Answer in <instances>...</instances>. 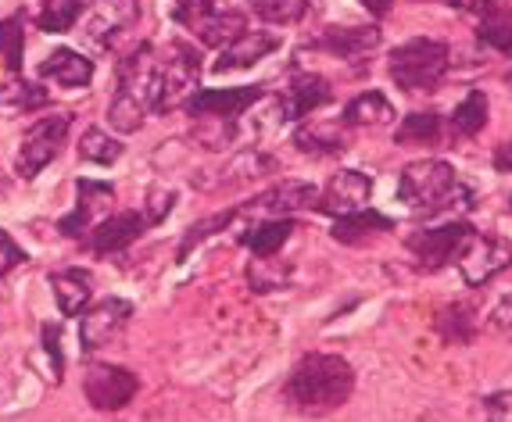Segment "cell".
Segmentation results:
<instances>
[{
    "mask_svg": "<svg viewBox=\"0 0 512 422\" xmlns=\"http://www.w3.org/2000/svg\"><path fill=\"white\" fill-rule=\"evenodd\" d=\"M394 229V222L387 215H376V211H355V215H344L337 219L333 226V240H341V244H362V240L376 237V233H387Z\"/></svg>",
    "mask_w": 512,
    "mask_h": 422,
    "instance_id": "cell-26",
    "label": "cell"
},
{
    "mask_svg": "<svg viewBox=\"0 0 512 422\" xmlns=\"http://www.w3.org/2000/svg\"><path fill=\"white\" fill-rule=\"evenodd\" d=\"M487 326L498 333V337L512 340V294L502 297V301L495 304V312H491V319H487Z\"/></svg>",
    "mask_w": 512,
    "mask_h": 422,
    "instance_id": "cell-42",
    "label": "cell"
},
{
    "mask_svg": "<svg viewBox=\"0 0 512 422\" xmlns=\"http://www.w3.org/2000/svg\"><path fill=\"white\" fill-rule=\"evenodd\" d=\"M505 86H509V90H512V68H509V72H505Z\"/></svg>",
    "mask_w": 512,
    "mask_h": 422,
    "instance_id": "cell-47",
    "label": "cell"
},
{
    "mask_svg": "<svg viewBox=\"0 0 512 422\" xmlns=\"http://www.w3.org/2000/svg\"><path fill=\"white\" fill-rule=\"evenodd\" d=\"M83 15V0H43L36 11V29L40 33H72Z\"/></svg>",
    "mask_w": 512,
    "mask_h": 422,
    "instance_id": "cell-27",
    "label": "cell"
},
{
    "mask_svg": "<svg viewBox=\"0 0 512 422\" xmlns=\"http://www.w3.org/2000/svg\"><path fill=\"white\" fill-rule=\"evenodd\" d=\"M484 415H487V422H512V390H502V394L487 397Z\"/></svg>",
    "mask_w": 512,
    "mask_h": 422,
    "instance_id": "cell-40",
    "label": "cell"
},
{
    "mask_svg": "<svg viewBox=\"0 0 512 422\" xmlns=\"http://www.w3.org/2000/svg\"><path fill=\"white\" fill-rule=\"evenodd\" d=\"M291 233H294L291 215H276V219H265V222H258V226H248V233H244L240 240L255 251V258H273V254L291 240Z\"/></svg>",
    "mask_w": 512,
    "mask_h": 422,
    "instance_id": "cell-24",
    "label": "cell"
},
{
    "mask_svg": "<svg viewBox=\"0 0 512 422\" xmlns=\"http://www.w3.org/2000/svg\"><path fill=\"white\" fill-rule=\"evenodd\" d=\"M391 119H394V108L380 90L359 93V97H355L341 115L344 126H387Z\"/></svg>",
    "mask_w": 512,
    "mask_h": 422,
    "instance_id": "cell-25",
    "label": "cell"
},
{
    "mask_svg": "<svg viewBox=\"0 0 512 422\" xmlns=\"http://www.w3.org/2000/svg\"><path fill=\"white\" fill-rule=\"evenodd\" d=\"M441 136V115L437 111H416L394 129V144H437Z\"/></svg>",
    "mask_w": 512,
    "mask_h": 422,
    "instance_id": "cell-30",
    "label": "cell"
},
{
    "mask_svg": "<svg viewBox=\"0 0 512 422\" xmlns=\"http://www.w3.org/2000/svg\"><path fill=\"white\" fill-rule=\"evenodd\" d=\"M355 390V369L341 355H305L287 376L283 401L301 415H330Z\"/></svg>",
    "mask_w": 512,
    "mask_h": 422,
    "instance_id": "cell-1",
    "label": "cell"
},
{
    "mask_svg": "<svg viewBox=\"0 0 512 422\" xmlns=\"http://www.w3.org/2000/svg\"><path fill=\"white\" fill-rule=\"evenodd\" d=\"M122 151H126V147H122L115 136L104 133V129H86L83 140H79L83 161H94V165H115V161L122 158Z\"/></svg>",
    "mask_w": 512,
    "mask_h": 422,
    "instance_id": "cell-33",
    "label": "cell"
},
{
    "mask_svg": "<svg viewBox=\"0 0 512 422\" xmlns=\"http://www.w3.org/2000/svg\"><path fill=\"white\" fill-rule=\"evenodd\" d=\"M470 233H473L470 222H444V226H434V229H419V233L409 237V251L419 262V269L437 272L455 262V254L462 251V244H466Z\"/></svg>",
    "mask_w": 512,
    "mask_h": 422,
    "instance_id": "cell-9",
    "label": "cell"
},
{
    "mask_svg": "<svg viewBox=\"0 0 512 422\" xmlns=\"http://www.w3.org/2000/svg\"><path fill=\"white\" fill-rule=\"evenodd\" d=\"M129 319H133V304L122 301V297H104V301H97L94 308L83 315V326H79L83 351H101V347L115 344V340L126 333Z\"/></svg>",
    "mask_w": 512,
    "mask_h": 422,
    "instance_id": "cell-11",
    "label": "cell"
},
{
    "mask_svg": "<svg viewBox=\"0 0 512 422\" xmlns=\"http://www.w3.org/2000/svg\"><path fill=\"white\" fill-rule=\"evenodd\" d=\"M147 229H151V222H147L144 211H119V215H108V219H101L90 229V251L101 254V258H111V254L126 251L129 244H137Z\"/></svg>",
    "mask_w": 512,
    "mask_h": 422,
    "instance_id": "cell-13",
    "label": "cell"
},
{
    "mask_svg": "<svg viewBox=\"0 0 512 422\" xmlns=\"http://www.w3.org/2000/svg\"><path fill=\"white\" fill-rule=\"evenodd\" d=\"M22 22H26L22 11L0 22V58H4V65H8L11 72L22 68V43H26V29H22Z\"/></svg>",
    "mask_w": 512,
    "mask_h": 422,
    "instance_id": "cell-35",
    "label": "cell"
},
{
    "mask_svg": "<svg viewBox=\"0 0 512 422\" xmlns=\"http://www.w3.org/2000/svg\"><path fill=\"white\" fill-rule=\"evenodd\" d=\"M376 43H380V29L376 26H348V29L333 26V29H326L323 36H316L312 47L333 54V58H341V61H362L366 54L376 51Z\"/></svg>",
    "mask_w": 512,
    "mask_h": 422,
    "instance_id": "cell-18",
    "label": "cell"
},
{
    "mask_svg": "<svg viewBox=\"0 0 512 422\" xmlns=\"http://www.w3.org/2000/svg\"><path fill=\"white\" fill-rule=\"evenodd\" d=\"M201 83V58L190 43L172 40L165 47V58H154V111L183 108L190 93Z\"/></svg>",
    "mask_w": 512,
    "mask_h": 422,
    "instance_id": "cell-4",
    "label": "cell"
},
{
    "mask_svg": "<svg viewBox=\"0 0 512 422\" xmlns=\"http://www.w3.org/2000/svg\"><path fill=\"white\" fill-rule=\"evenodd\" d=\"M36 72H40V79H51L65 90H79V86H90V79H94V61L83 58L79 51L61 47V51L47 54Z\"/></svg>",
    "mask_w": 512,
    "mask_h": 422,
    "instance_id": "cell-20",
    "label": "cell"
},
{
    "mask_svg": "<svg viewBox=\"0 0 512 422\" xmlns=\"http://www.w3.org/2000/svg\"><path fill=\"white\" fill-rule=\"evenodd\" d=\"M43 351H47V358H51L54 380L61 383V369H65V358H61V337H58V330H54L51 322L43 326Z\"/></svg>",
    "mask_w": 512,
    "mask_h": 422,
    "instance_id": "cell-43",
    "label": "cell"
},
{
    "mask_svg": "<svg viewBox=\"0 0 512 422\" xmlns=\"http://www.w3.org/2000/svg\"><path fill=\"white\" fill-rule=\"evenodd\" d=\"M144 115H151V111L126 90L115 93L108 104V122L115 126V133H137V129H144Z\"/></svg>",
    "mask_w": 512,
    "mask_h": 422,
    "instance_id": "cell-31",
    "label": "cell"
},
{
    "mask_svg": "<svg viewBox=\"0 0 512 422\" xmlns=\"http://www.w3.org/2000/svg\"><path fill=\"white\" fill-rule=\"evenodd\" d=\"M248 4L265 22H291L301 15V0H248Z\"/></svg>",
    "mask_w": 512,
    "mask_h": 422,
    "instance_id": "cell-38",
    "label": "cell"
},
{
    "mask_svg": "<svg viewBox=\"0 0 512 422\" xmlns=\"http://www.w3.org/2000/svg\"><path fill=\"white\" fill-rule=\"evenodd\" d=\"M255 101H262V86H233V90H201L197 86L183 101L190 119H240Z\"/></svg>",
    "mask_w": 512,
    "mask_h": 422,
    "instance_id": "cell-10",
    "label": "cell"
},
{
    "mask_svg": "<svg viewBox=\"0 0 512 422\" xmlns=\"http://www.w3.org/2000/svg\"><path fill=\"white\" fill-rule=\"evenodd\" d=\"M398 197L419 215H441V211L470 208V190L459 183L448 161H412L398 179Z\"/></svg>",
    "mask_w": 512,
    "mask_h": 422,
    "instance_id": "cell-2",
    "label": "cell"
},
{
    "mask_svg": "<svg viewBox=\"0 0 512 422\" xmlns=\"http://www.w3.org/2000/svg\"><path fill=\"white\" fill-rule=\"evenodd\" d=\"M140 22V4L137 0H94L90 8L79 15V36L90 51L104 54L115 47V40L129 33Z\"/></svg>",
    "mask_w": 512,
    "mask_h": 422,
    "instance_id": "cell-5",
    "label": "cell"
},
{
    "mask_svg": "<svg viewBox=\"0 0 512 422\" xmlns=\"http://www.w3.org/2000/svg\"><path fill=\"white\" fill-rule=\"evenodd\" d=\"M194 122H201L197 140H201V147H208V151H222V147L233 140V122H226V119H194Z\"/></svg>",
    "mask_w": 512,
    "mask_h": 422,
    "instance_id": "cell-37",
    "label": "cell"
},
{
    "mask_svg": "<svg viewBox=\"0 0 512 422\" xmlns=\"http://www.w3.org/2000/svg\"><path fill=\"white\" fill-rule=\"evenodd\" d=\"M437 333H441L448 344H470L473 340V315L466 304H448L441 315H437Z\"/></svg>",
    "mask_w": 512,
    "mask_h": 422,
    "instance_id": "cell-34",
    "label": "cell"
},
{
    "mask_svg": "<svg viewBox=\"0 0 512 422\" xmlns=\"http://www.w3.org/2000/svg\"><path fill=\"white\" fill-rule=\"evenodd\" d=\"M495 169L498 172H509V176H512V140H505V144L495 151Z\"/></svg>",
    "mask_w": 512,
    "mask_h": 422,
    "instance_id": "cell-44",
    "label": "cell"
},
{
    "mask_svg": "<svg viewBox=\"0 0 512 422\" xmlns=\"http://www.w3.org/2000/svg\"><path fill=\"white\" fill-rule=\"evenodd\" d=\"M233 215H237V211H219V215H212V219L194 222V226H190V233H187V240H183V247H180V262H183V258H190V251H194L201 240H208L212 233H219V226H230Z\"/></svg>",
    "mask_w": 512,
    "mask_h": 422,
    "instance_id": "cell-36",
    "label": "cell"
},
{
    "mask_svg": "<svg viewBox=\"0 0 512 422\" xmlns=\"http://www.w3.org/2000/svg\"><path fill=\"white\" fill-rule=\"evenodd\" d=\"M319 201V190L316 186H308V183H280L273 186V190H265L258 201L244 204V211H258V215H294V211L301 208H316Z\"/></svg>",
    "mask_w": 512,
    "mask_h": 422,
    "instance_id": "cell-19",
    "label": "cell"
},
{
    "mask_svg": "<svg viewBox=\"0 0 512 422\" xmlns=\"http://www.w3.org/2000/svg\"><path fill=\"white\" fill-rule=\"evenodd\" d=\"M280 47V36L265 33V29H255V33H240L237 40H230L226 47H222L219 61H215V72L219 76H226V72H240V68H251L258 65L262 58H269V54Z\"/></svg>",
    "mask_w": 512,
    "mask_h": 422,
    "instance_id": "cell-17",
    "label": "cell"
},
{
    "mask_svg": "<svg viewBox=\"0 0 512 422\" xmlns=\"http://www.w3.org/2000/svg\"><path fill=\"white\" fill-rule=\"evenodd\" d=\"M484 126H487V97L484 90H470L452 115V133L466 140V136H477Z\"/></svg>",
    "mask_w": 512,
    "mask_h": 422,
    "instance_id": "cell-28",
    "label": "cell"
},
{
    "mask_svg": "<svg viewBox=\"0 0 512 422\" xmlns=\"http://www.w3.org/2000/svg\"><path fill=\"white\" fill-rule=\"evenodd\" d=\"M462 8L477 18L480 43L512 58V8L509 0H466Z\"/></svg>",
    "mask_w": 512,
    "mask_h": 422,
    "instance_id": "cell-15",
    "label": "cell"
},
{
    "mask_svg": "<svg viewBox=\"0 0 512 422\" xmlns=\"http://www.w3.org/2000/svg\"><path fill=\"white\" fill-rule=\"evenodd\" d=\"M76 208H72V215H65V219L58 222L61 237H86V229L97 226V215H104V211L115 204V190H111L108 183H97V179H79L76 183Z\"/></svg>",
    "mask_w": 512,
    "mask_h": 422,
    "instance_id": "cell-14",
    "label": "cell"
},
{
    "mask_svg": "<svg viewBox=\"0 0 512 422\" xmlns=\"http://www.w3.org/2000/svg\"><path fill=\"white\" fill-rule=\"evenodd\" d=\"M437 4H452V8H462L466 0H437Z\"/></svg>",
    "mask_w": 512,
    "mask_h": 422,
    "instance_id": "cell-46",
    "label": "cell"
},
{
    "mask_svg": "<svg viewBox=\"0 0 512 422\" xmlns=\"http://www.w3.org/2000/svg\"><path fill=\"white\" fill-rule=\"evenodd\" d=\"M369 194H373V179L359 169H344L333 172L330 183L319 190L316 208L323 215H333V219H344V215H355V211L366 208Z\"/></svg>",
    "mask_w": 512,
    "mask_h": 422,
    "instance_id": "cell-12",
    "label": "cell"
},
{
    "mask_svg": "<svg viewBox=\"0 0 512 422\" xmlns=\"http://www.w3.org/2000/svg\"><path fill=\"white\" fill-rule=\"evenodd\" d=\"M333 90L323 76H312V72H298V76L287 83V93H283L280 104V119L283 122H301L305 115H312L316 108L330 104Z\"/></svg>",
    "mask_w": 512,
    "mask_h": 422,
    "instance_id": "cell-16",
    "label": "cell"
},
{
    "mask_svg": "<svg viewBox=\"0 0 512 422\" xmlns=\"http://www.w3.org/2000/svg\"><path fill=\"white\" fill-rule=\"evenodd\" d=\"M140 390V380L126 365H90L83 376V394L97 412H119Z\"/></svg>",
    "mask_w": 512,
    "mask_h": 422,
    "instance_id": "cell-8",
    "label": "cell"
},
{
    "mask_svg": "<svg viewBox=\"0 0 512 422\" xmlns=\"http://www.w3.org/2000/svg\"><path fill=\"white\" fill-rule=\"evenodd\" d=\"M448 65H452V51H448V43L441 40H427V36H419V40H409L402 47H394L391 51V79L402 90H437L441 79L448 76Z\"/></svg>",
    "mask_w": 512,
    "mask_h": 422,
    "instance_id": "cell-3",
    "label": "cell"
},
{
    "mask_svg": "<svg viewBox=\"0 0 512 422\" xmlns=\"http://www.w3.org/2000/svg\"><path fill=\"white\" fill-rule=\"evenodd\" d=\"M47 101H51V93L36 83H22V79H15V83L0 86V111H15L18 115V111L43 108Z\"/></svg>",
    "mask_w": 512,
    "mask_h": 422,
    "instance_id": "cell-32",
    "label": "cell"
},
{
    "mask_svg": "<svg viewBox=\"0 0 512 422\" xmlns=\"http://www.w3.org/2000/svg\"><path fill=\"white\" fill-rule=\"evenodd\" d=\"M391 4H394V0H362V8L373 11V15H387V11H391Z\"/></svg>",
    "mask_w": 512,
    "mask_h": 422,
    "instance_id": "cell-45",
    "label": "cell"
},
{
    "mask_svg": "<svg viewBox=\"0 0 512 422\" xmlns=\"http://www.w3.org/2000/svg\"><path fill=\"white\" fill-rule=\"evenodd\" d=\"M294 144H298V151L323 158V154H337L348 147V129H344V122H305L294 133Z\"/></svg>",
    "mask_w": 512,
    "mask_h": 422,
    "instance_id": "cell-22",
    "label": "cell"
},
{
    "mask_svg": "<svg viewBox=\"0 0 512 422\" xmlns=\"http://www.w3.org/2000/svg\"><path fill=\"white\" fill-rule=\"evenodd\" d=\"M455 265H459L462 279L470 287H484L487 279H495L498 272L512 265V247L505 240L484 237V233L473 229L470 237H466V244H462V251L455 254Z\"/></svg>",
    "mask_w": 512,
    "mask_h": 422,
    "instance_id": "cell-7",
    "label": "cell"
},
{
    "mask_svg": "<svg viewBox=\"0 0 512 422\" xmlns=\"http://www.w3.org/2000/svg\"><path fill=\"white\" fill-rule=\"evenodd\" d=\"M22 258H26V254L15 244V237H11V233H0V279L8 276L11 269H18Z\"/></svg>",
    "mask_w": 512,
    "mask_h": 422,
    "instance_id": "cell-41",
    "label": "cell"
},
{
    "mask_svg": "<svg viewBox=\"0 0 512 422\" xmlns=\"http://www.w3.org/2000/svg\"><path fill=\"white\" fill-rule=\"evenodd\" d=\"M172 208H176V194H172V190H162V186H158V190H151V194H147V201H144V215H147V222H151V226H158V222H162Z\"/></svg>",
    "mask_w": 512,
    "mask_h": 422,
    "instance_id": "cell-39",
    "label": "cell"
},
{
    "mask_svg": "<svg viewBox=\"0 0 512 422\" xmlns=\"http://www.w3.org/2000/svg\"><path fill=\"white\" fill-rule=\"evenodd\" d=\"M51 287H54V297H58V308L61 315H79L94 294V279L86 269H61L51 276Z\"/></svg>",
    "mask_w": 512,
    "mask_h": 422,
    "instance_id": "cell-23",
    "label": "cell"
},
{
    "mask_svg": "<svg viewBox=\"0 0 512 422\" xmlns=\"http://www.w3.org/2000/svg\"><path fill=\"white\" fill-rule=\"evenodd\" d=\"M72 119L69 115H47V119L33 122L18 147V158H15V172L22 179H36L54 158H58L61 144H65V136H69Z\"/></svg>",
    "mask_w": 512,
    "mask_h": 422,
    "instance_id": "cell-6",
    "label": "cell"
},
{
    "mask_svg": "<svg viewBox=\"0 0 512 422\" xmlns=\"http://www.w3.org/2000/svg\"><path fill=\"white\" fill-rule=\"evenodd\" d=\"M269 172H276V158H269V154H258V151H248L240 154V158H233L226 169H222V179L219 183H255V179L269 176Z\"/></svg>",
    "mask_w": 512,
    "mask_h": 422,
    "instance_id": "cell-29",
    "label": "cell"
},
{
    "mask_svg": "<svg viewBox=\"0 0 512 422\" xmlns=\"http://www.w3.org/2000/svg\"><path fill=\"white\" fill-rule=\"evenodd\" d=\"M187 29L197 36V40L205 43V47H226V43L237 40L240 33H248V22H244V15H240V11L219 8V4H215L212 11L197 15Z\"/></svg>",
    "mask_w": 512,
    "mask_h": 422,
    "instance_id": "cell-21",
    "label": "cell"
}]
</instances>
